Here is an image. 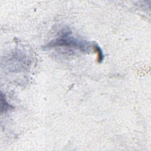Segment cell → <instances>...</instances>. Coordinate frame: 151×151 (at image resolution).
Here are the masks:
<instances>
[{
    "label": "cell",
    "instance_id": "obj_1",
    "mask_svg": "<svg viewBox=\"0 0 151 151\" xmlns=\"http://www.w3.org/2000/svg\"><path fill=\"white\" fill-rule=\"evenodd\" d=\"M93 45H90L88 42L80 40L74 37L70 31L65 30L61 32L57 38L50 42L46 47H64L86 51L88 50L90 47H93Z\"/></svg>",
    "mask_w": 151,
    "mask_h": 151
},
{
    "label": "cell",
    "instance_id": "obj_2",
    "mask_svg": "<svg viewBox=\"0 0 151 151\" xmlns=\"http://www.w3.org/2000/svg\"><path fill=\"white\" fill-rule=\"evenodd\" d=\"M10 105L7 103L6 100H5V96L3 94L2 92H1V112L2 113L3 112L6 111L10 107Z\"/></svg>",
    "mask_w": 151,
    "mask_h": 151
}]
</instances>
